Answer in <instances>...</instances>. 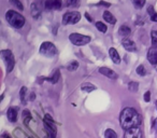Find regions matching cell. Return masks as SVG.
<instances>
[{
    "instance_id": "obj_19",
    "label": "cell",
    "mask_w": 157,
    "mask_h": 138,
    "mask_svg": "<svg viewBox=\"0 0 157 138\" xmlns=\"http://www.w3.org/2000/svg\"><path fill=\"white\" fill-rule=\"evenodd\" d=\"M23 120H24L25 125H28L29 121L31 120V114H30L29 110H24V111H23Z\"/></svg>"
},
{
    "instance_id": "obj_37",
    "label": "cell",
    "mask_w": 157,
    "mask_h": 138,
    "mask_svg": "<svg viewBox=\"0 0 157 138\" xmlns=\"http://www.w3.org/2000/svg\"><path fill=\"white\" fill-rule=\"evenodd\" d=\"M153 127H155L157 131V119H153Z\"/></svg>"
},
{
    "instance_id": "obj_34",
    "label": "cell",
    "mask_w": 157,
    "mask_h": 138,
    "mask_svg": "<svg viewBox=\"0 0 157 138\" xmlns=\"http://www.w3.org/2000/svg\"><path fill=\"white\" fill-rule=\"evenodd\" d=\"M151 21L152 22H156L157 23V13H154L153 15H151Z\"/></svg>"
},
{
    "instance_id": "obj_28",
    "label": "cell",
    "mask_w": 157,
    "mask_h": 138,
    "mask_svg": "<svg viewBox=\"0 0 157 138\" xmlns=\"http://www.w3.org/2000/svg\"><path fill=\"white\" fill-rule=\"evenodd\" d=\"M152 37V46H157V31L153 30L151 33Z\"/></svg>"
},
{
    "instance_id": "obj_31",
    "label": "cell",
    "mask_w": 157,
    "mask_h": 138,
    "mask_svg": "<svg viewBox=\"0 0 157 138\" xmlns=\"http://www.w3.org/2000/svg\"><path fill=\"white\" fill-rule=\"evenodd\" d=\"M144 100L146 102H148L150 100H151V92H145L144 93Z\"/></svg>"
},
{
    "instance_id": "obj_6",
    "label": "cell",
    "mask_w": 157,
    "mask_h": 138,
    "mask_svg": "<svg viewBox=\"0 0 157 138\" xmlns=\"http://www.w3.org/2000/svg\"><path fill=\"white\" fill-rule=\"evenodd\" d=\"M69 39H70V41L74 45H77V46L85 45L90 42V37L89 36H84V35H81V33H71L69 36Z\"/></svg>"
},
{
    "instance_id": "obj_23",
    "label": "cell",
    "mask_w": 157,
    "mask_h": 138,
    "mask_svg": "<svg viewBox=\"0 0 157 138\" xmlns=\"http://www.w3.org/2000/svg\"><path fill=\"white\" fill-rule=\"evenodd\" d=\"M128 89H129V91H131V92H137V91L139 90V84L135 81H131L128 83Z\"/></svg>"
},
{
    "instance_id": "obj_13",
    "label": "cell",
    "mask_w": 157,
    "mask_h": 138,
    "mask_svg": "<svg viewBox=\"0 0 157 138\" xmlns=\"http://www.w3.org/2000/svg\"><path fill=\"white\" fill-rule=\"evenodd\" d=\"M30 12H31V15H33V17L35 20H38L41 16V9L39 8L36 2L31 3V6H30Z\"/></svg>"
},
{
    "instance_id": "obj_32",
    "label": "cell",
    "mask_w": 157,
    "mask_h": 138,
    "mask_svg": "<svg viewBox=\"0 0 157 138\" xmlns=\"http://www.w3.org/2000/svg\"><path fill=\"white\" fill-rule=\"evenodd\" d=\"M79 0H67V6H75Z\"/></svg>"
},
{
    "instance_id": "obj_26",
    "label": "cell",
    "mask_w": 157,
    "mask_h": 138,
    "mask_svg": "<svg viewBox=\"0 0 157 138\" xmlns=\"http://www.w3.org/2000/svg\"><path fill=\"white\" fill-rule=\"evenodd\" d=\"M10 2L12 3L13 6L17 7L20 11H23V10H24V6H23V3H22L20 0H10Z\"/></svg>"
},
{
    "instance_id": "obj_11",
    "label": "cell",
    "mask_w": 157,
    "mask_h": 138,
    "mask_svg": "<svg viewBox=\"0 0 157 138\" xmlns=\"http://www.w3.org/2000/svg\"><path fill=\"white\" fill-rule=\"evenodd\" d=\"M123 46L125 48V50H127L129 52H135L137 50V46H136V43L130 39H123Z\"/></svg>"
},
{
    "instance_id": "obj_39",
    "label": "cell",
    "mask_w": 157,
    "mask_h": 138,
    "mask_svg": "<svg viewBox=\"0 0 157 138\" xmlns=\"http://www.w3.org/2000/svg\"><path fill=\"white\" fill-rule=\"evenodd\" d=\"M155 105H156V108H157V100H156V102H155Z\"/></svg>"
},
{
    "instance_id": "obj_2",
    "label": "cell",
    "mask_w": 157,
    "mask_h": 138,
    "mask_svg": "<svg viewBox=\"0 0 157 138\" xmlns=\"http://www.w3.org/2000/svg\"><path fill=\"white\" fill-rule=\"evenodd\" d=\"M6 18L8 23H9L13 28H22L25 25V17L22 14L17 13L16 11H13V10H10L8 11L6 14Z\"/></svg>"
},
{
    "instance_id": "obj_1",
    "label": "cell",
    "mask_w": 157,
    "mask_h": 138,
    "mask_svg": "<svg viewBox=\"0 0 157 138\" xmlns=\"http://www.w3.org/2000/svg\"><path fill=\"white\" fill-rule=\"evenodd\" d=\"M142 122V118L138 113V111L133 108H125L121 112L119 115V123L122 129L125 131L139 127V125Z\"/></svg>"
},
{
    "instance_id": "obj_22",
    "label": "cell",
    "mask_w": 157,
    "mask_h": 138,
    "mask_svg": "<svg viewBox=\"0 0 157 138\" xmlns=\"http://www.w3.org/2000/svg\"><path fill=\"white\" fill-rule=\"evenodd\" d=\"M96 27H97V29L99 30V31H101V33H107V30H108V27H107V25H104L102 22H97L96 23Z\"/></svg>"
},
{
    "instance_id": "obj_29",
    "label": "cell",
    "mask_w": 157,
    "mask_h": 138,
    "mask_svg": "<svg viewBox=\"0 0 157 138\" xmlns=\"http://www.w3.org/2000/svg\"><path fill=\"white\" fill-rule=\"evenodd\" d=\"M44 6L46 10H54V0H45Z\"/></svg>"
},
{
    "instance_id": "obj_16",
    "label": "cell",
    "mask_w": 157,
    "mask_h": 138,
    "mask_svg": "<svg viewBox=\"0 0 157 138\" xmlns=\"http://www.w3.org/2000/svg\"><path fill=\"white\" fill-rule=\"evenodd\" d=\"M103 18L108 22V23H110V24H115L116 23V18L114 17V15L111 12H109V11H104L103 12Z\"/></svg>"
},
{
    "instance_id": "obj_35",
    "label": "cell",
    "mask_w": 157,
    "mask_h": 138,
    "mask_svg": "<svg viewBox=\"0 0 157 138\" xmlns=\"http://www.w3.org/2000/svg\"><path fill=\"white\" fill-rule=\"evenodd\" d=\"M98 6H104V7H107V8H109L110 3L109 2H104V1H101V2L98 3Z\"/></svg>"
},
{
    "instance_id": "obj_25",
    "label": "cell",
    "mask_w": 157,
    "mask_h": 138,
    "mask_svg": "<svg viewBox=\"0 0 157 138\" xmlns=\"http://www.w3.org/2000/svg\"><path fill=\"white\" fill-rule=\"evenodd\" d=\"M26 92H27L26 87H22L21 92H20V97H21L22 104H26Z\"/></svg>"
},
{
    "instance_id": "obj_21",
    "label": "cell",
    "mask_w": 157,
    "mask_h": 138,
    "mask_svg": "<svg viewBox=\"0 0 157 138\" xmlns=\"http://www.w3.org/2000/svg\"><path fill=\"white\" fill-rule=\"evenodd\" d=\"M77 68H79V63H77V60H73L71 63H69L68 66H67V69H68L69 71H75Z\"/></svg>"
},
{
    "instance_id": "obj_27",
    "label": "cell",
    "mask_w": 157,
    "mask_h": 138,
    "mask_svg": "<svg viewBox=\"0 0 157 138\" xmlns=\"http://www.w3.org/2000/svg\"><path fill=\"white\" fill-rule=\"evenodd\" d=\"M137 73H138L139 76H141V77H144V76L146 75V70H145L143 65L138 66V68H137Z\"/></svg>"
},
{
    "instance_id": "obj_20",
    "label": "cell",
    "mask_w": 157,
    "mask_h": 138,
    "mask_svg": "<svg viewBox=\"0 0 157 138\" xmlns=\"http://www.w3.org/2000/svg\"><path fill=\"white\" fill-rule=\"evenodd\" d=\"M104 138H117V135H116V133L113 129H108L104 132Z\"/></svg>"
},
{
    "instance_id": "obj_9",
    "label": "cell",
    "mask_w": 157,
    "mask_h": 138,
    "mask_svg": "<svg viewBox=\"0 0 157 138\" xmlns=\"http://www.w3.org/2000/svg\"><path fill=\"white\" fill-rule=\"evenodd\" d=\"M99 72H100L101 75L108 77L109 79H112V80H115L119 77V75L115 71H113L112 69L107 68V67H101V68H99Z\"/></svg>"
},
{
    "instance_id": "obj_14",
    "label": "cell",
    "mask_w": 157,
    "mask_h": 138,
    "mask_svg": "<svg viewBox=\"0 0 157 138\" xmlns=\"http://www.w3.org/2000/svg\"><path fill=\"white\" fill-rule=\"evenodd\" d=\"M109 55L111 57V60L114 64H119L121 63V57H119V53L114 48H111L109 50Z\"/></svg>"
},
{
    "instance_id": "obj_30",
    "label": "cell",
    "mask_w": 157,
    "mask_h": 138,
    "mask_svg": "<svg viewBox=\"0 0 157 138\" xmlns=\"http://www.w3.org/2000/svg\"><path fill=\"white\" fill-rule=\"evenodd\" d=\"M61 0H54V10H60L61 9Z\"/></svg>"
},
{
    "instance_id": "obj_3",
    "label": "cell",
    "mask_w": 157,
    "mask_h": 138,
    "mask_svg": "<svg viewBox=\"0 0 157 138\" xmlns=\"http://www.w3.org/2000/svg\"><path fill=\"white\" fill-rule=\"evenodd\" d=\"M1 58L3 60V63L6 64L7 71L11 72L15 66V60L14 55L10 50H3L1 51Z\"/></svg>"
},
{
    "instance_id": "obj_4",
    "label": "cell",
    "mask_w": 157,
    "mask_h": 138,
    "mask_svg": "<svg viewBox=\"0 0 157 138\" xmlns=\"http://www.w3.org/2000/svg\"><path fill=\"white\" fill-rule=\"evenodd\" d=\"M43 124H44L45 131H46V133H48V137L50 138H56V134H57L56 125H55L53 119H52V117H51L50 114H45Z\"/></svg>"
},
{
    "instance_id": "obj_40",
    "label": "cell",
    "mask_w": 157,
    "mask_h": 138,
    "mask_svg": "<svg viewBox=\"0 0 157 138\" xmlns=\"http://www.w3.org/2000/svg\"><path fill=\"white\" fill-rule=\"evenodd\" d=\"M155 68H156V71H157V65H156V67H155Z\"/></svg>"
},
{
    "instance_id": "obj_17",
    "label": "cell",
    "mask_w": 157,
    "mask_h": 138,
    "mask_svg": "<svg viewBox=\"0 0 157 138\" xmlns=\"http://www.w3.org/2000/svg\"><path fill=\"white\" fill-rule=\"evenodd\" d=\"M59 78H60V71L58 70V69H57V70H55V72H54V73L51 76V77L46 78V80H48V81H50L51 83L55 84V83H57V82H58Z\"/></svg>"
},
{
    "instance_id": "obj_12",
    "label": "cell",
    "mask_w": 157,
    "mask_h": 138,
    "mask_svg": "<svg viewBox=\"0 0 157 138\" xmlns=\"http://www.w3.org/2000/svg\"><path fill=\"white\" fill-rule=\"evenodd\" d=\"M17 110L18 108H16V107H11V108L8 109L7 115H8V119H9L10 122H15L17 120Z\"/></svg>"
},
{
    "instance_id": "obj_10",
    "label": "cell",
    "mask_w": 157,
    "mask_h": 138,
    "mask_svg": "<svg viewBox=\"0 0 157 138\" xmlns=\"http://www.w3.org/2000/svg\"><path fill=\"white\" fill-rule=\"evenodd\" d=\"M148 60L152 65H157V46H152L148 52Z\"/></svg>"
},
{
    "instance_id": "obj_7",
    "label": "cell",
    "mask_w": 157,
    "mask_h": 138,
    "mask_svg": "<svg viewBox=\"0 0 157 138\" xmlns=\"http://www.w3.org/2000/svg\"><path fill=\"white\" fill-rule=\"evenodd\" d=\"M81 20V14L77 11H71V12L65 13L62 16V24L69 25V24H77V22Z\"/></svg>"
},
{
    "instance_id": "obj_33",
    "label": "cell",
    "mask_w": 157,
    "mask_h": 138,
    "mask_svg": "<svg viewBox=\"0 0 157 138\" xmlns=\"http://www.w3.org/2000/svg\"><path fill=\"white\" fill-rule=\"evenodd\" d=\"M148 14L150 15H153L155 13V11H154V7L153 6H150L148 8Z\"/></svg>"
},
{
    "instance_id": "obj_15",
    "label": "cell",
    "mask_w": 157,
    "mask_h": 138,
    "mask_svg": "<svg viewBox=\"0 0 157 138\" xmlns=\"http://www.w3.org/2000/svg\"><path fill=\"white\" fill-rule=\"evenodd\" d=\"M119 36H122V37H127L131 33V29L129 26H127V25H122L119 29Z\"/></svg>"
},
{
    "instance_id": "obj_24",
    "label": "cell",
    "mask_w": 157,
    "mask_h": 138,
    "mask_svg": "<svg viewBox=\"0 0 157 138\" xmlns=\"http://www.w3.org/2000/svg\"><path fill=\"white\" fill-rule=\"evenodd\" d=\"M132 3L136 7V9H142L145 4V0H132Z\"/></svg>"
},
{
    "instance_id": "obj_36",
    "label": "cell",
    "mask_w": 157,
    "mask_h": 138,
    "mask_svg": "<svg viewBox=\"0 0 157 138\" xmlns=\"http://www.w3.org/2000/svg\"><path fill=\"white\" fill-rule=\"evenodd\" d=\"M85 17L87 18V21H88V22H93V18L90 17V16H89V14H88L87 12L85 13Z\"/></svg>"
},
{
    "instance_id": "obj_38",
    "label": "cell",
    "mask_w": 157,
    "mask_h": 138,
    "mask_svg": "<svg viewBox=\"0 0 157 138\" xmlns=\"http://www.w3.org/2000/svg\"><path fill=\"white\" fill-rule=\"evenodd\" d=\"M2 137H3V138H11V136H10L9 134H7V133H3V134H2Z\"/></svg>"
},
{
    "instance_id": "obj_18",
    "label": "cell",
    "mask_w": 157,
    "mask_h": 138,
    "mask_svg": "<svg viewBox=\"0 0 157 138\" xmlns=\"http://www.w3.org/2000/svg\"><path fill=\"white\" fill-rule=\"evenodd\" d=\"M81 90L83 91V92H86V93H90V92L96 90V86L95 85H93L92 83L86 82V83H83L81 85Z\"/></svg>"
},
{
    "instance_id": "obj_8",
    "label": "cell",
    "mask_w": 157,
    "mask_h": 138,
    "mask_svg": "<svg viewBox=\"0 0 157 138\" xmlns=\"http://www.w3.org/2000/svg\"><path fill=\"white\" fill-rule=\"evenodd\" d=\"M124 138H142V132H141V129H139V127H135V129L125 131Z\"/></svg>"
},
{
    "instance_id": "obj_5",
    "label": "cell",
    "mask_w": 157,
    "mask_h": 138,
    "mask_svg": "<svg viewBox=\"0 0 157 138\" xmlns=\"http://www.w3.org/2000/svg\"><path fill=\"white\" fill-rule=\"evenodd\" d=\"M40 53L46 57H53L57 54L56 46L52 43V42H43L40 46Z\"/></svg>"
}]
</instances>
